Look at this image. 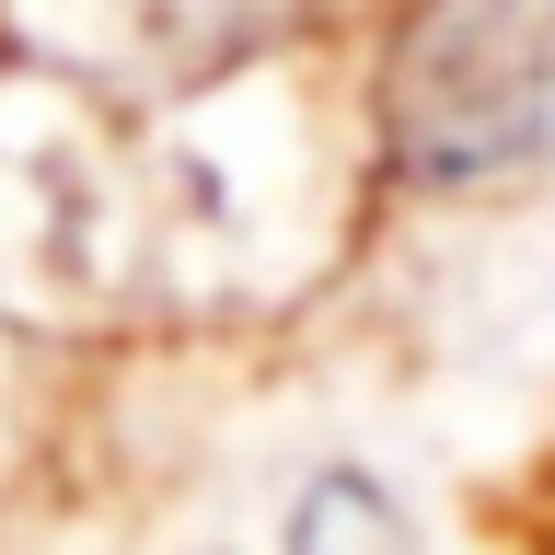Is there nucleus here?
Masks as SVG:
<instances>
[{"label": "nucleus", "mask_w": 555, "mask_h": 555, "mask_svg": "<svg viewBox=\"0 0 555 555\" xmlns=\"http://www.w3.org/2000/svg\"><path fill=\"white\" fill-rule=\"evenodd\" d=\"M555 128V0H416L382 59V139L428 185L509 173Z\"/></svg>", "instance_id": "f257e3e1"}]
</instances>
